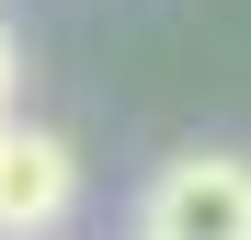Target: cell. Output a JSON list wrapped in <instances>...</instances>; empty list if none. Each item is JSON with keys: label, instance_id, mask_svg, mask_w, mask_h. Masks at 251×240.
<instances>
[{"label": "cell", "instance_id": "obj_1", "mask_svg": "<svg viewBox=\"0 0 251 240\" xmlns=\"http://www.w3.org/2000/svg\"><path fill=\"white\" fill-rule=\"evenodd\" d=\"M137 240H251V160L228 149L160 160V183L137 194Z\"/></svg>", "mask_w": 251, "mask_h": 240}, {"label": "cell", "instance_id": "obj_2", "mask_svg": "<svg viewBox=\"0 0 251 240\" xmlns=\"http://www.w3.org/2000/svg\"><path fill=\"white\" fill-rule=\"evenodd\" d=\"M80 206V149L57 126H12L0 137V240H46Z\"/></svg>", "mask_w": 251, "mask_h": 240}, {"label": "cell", "instance_id": "obj_3", "mask_svg": "<svg viewBox=\"0 0 251 240\" xmlns=\"http://www.w3.org/2000/svg\"><path fill=\"white\" fill-rule=\"evenodd\" d=\"M23 126V46H12V23H0V137Z\"/></svg>", "mask_w": 251, "mask_h": 240}]
</instances>
